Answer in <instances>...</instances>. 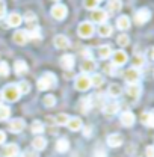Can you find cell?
<instances>
[{
	"label": "cell",
	"mask_w": 154,
	"mask_h": 157,
	"mask_svg": "<svg viewBox=\"0 0 154 157\" xmlns=\"http://www.w3.org/2000/svg\"><path fill=\"white\" fill-rule=\"evenodd\" d=\"M95 60L91 58H86L83 62H82V65H80V70L83 71V73H94V70H95Z\"/></svg>",
	"instance_id": "obj_16"
},
{
	"label": "cell",
	"mask_w": 154,
	"mask_h": 157,
	"mask_svg": "<svg viewBox=\"0 0 154 157\" xmlns=\"http://www.w3.org/2000/svg\"><path fill=\"white\" fill-rule=\"evenodd\" d=\"M148 59H150V60L153 59V50H151V48L148 50Z\"/></svg>",
	"instance_id": "obj_50"
},
{
	"label": "cell",
	"mask_w": 154,
	"mask_h": 157,
	"mask_svg": "<svg viewBox=\"0 0 154 157\" xmlns=\"http://www.w3.org/2000/svg\"><path fill=\"white\" fill-rule=\"evenodd\" d=\"M2 98L9 101V103H15L17 100L20 98V92L17 89L15 85H8L3 91H2Z\"/></svg>",
	"instance_id": "obj_2"
},
{
	"label": "cell",
	"mask_w": 154,
	"mask_h": 157,
	"mask_svg": "<svg viewBox=\"0 0 154 157\" xmlns=\"http://www.w3.org/2000/svg\"><path fill=\"white\" fill-rule=\"evenodd\" d=\"M94 156L95 157H107V154H106V151H103L101 148H97L95 153H94Z\"/></svg>",
	"instance_id": "obj_46"
},
{
	"label": "cell",
	"mask_w": 154,
	"mask_h": 157,
	"mask_svg": "<svg viewBox=\"0 0 154 157\" xmlns=\"http://www.w3.org/2000/svg\"><path fill=\"white\" fill-rule=\"evenodd\" d=\"M68 148H70V142H68L65 137L59 139L58 142H56V151H58V153H67Z\"/></svg>",
	"instance_id": "obj_29"
},
{
	"label": "cell",
	"mask_w": 154,
	"mask_h": 157,
	"mask_svg": "<svg viewBox=\"0 0 154 157\" xmlns=\"http://www.w3.org/2000/svg\"><path fill=\"white\" fill-rule=\"evenodd\" d=\"M12 39L17 45H24L29 38H27V30H15L14 35H12Z\"/></svg>",
	"instance_id": "obj_12"
},
{
	"label": "cell",
	"mask_w": 154,
	"mask_h": 157,
	"mask_svg": "<svg viewBox=\"0 0 154 157\" xmlns=\"http://www.w3.org/2000/svg\"><path fill=\"white\" fill-rule=\"evenodd\" d=\"M55 2H59V0H55Z\"/></svg>",
	"instance_id": "obj_52"
},
{
	"label": "cell",
	"mask_w": 154,
	"mask_h": 157,
	"mask_svg": "<svg viewBox=\"0 0 154 157\" xmlns=\"http://www.w3.org/2000/svg\"><path fill=\"white\" fill-rule=\"evenodd\" d=\"M127 60H129V56H127L125 52H122V50L112 52V63H114L115 67H122Z\"/></svg>",
	"instance_id": "obj_6"
},
{
	"label": "cell",
	"mask_w": 154,
	"mask_h": 157,
	"mask_svg": "<svg viewBox=\"0 0 154 157\" xmlns=\"http://www.w3.org/2000/svg\"><path fill=\"white\" fill-rule=\"evenodd\" d=\"M130 18L127 17V15H119L118 20H116V27L119 29V30H127L129 27H130Z\"/></svg>",
	"instance_id": "obj_23"
},
{
	"label": "cell",
	"mask_w": 154,
	"mask_h": 157,
	"mask_svg": "<svg viewBox=\"0 0 154 157\" xmlns=\"http://www.w3.org/2000/svg\"><path fill=\"white\" fill-rule=\"evenodd\" d=\"M15 86H17V89H18L20 95H23V94H27V92L30 91V85H29L27 82H20V83H17Z\"/></svg>",
	"instance_id": "obj_35"
},
{
	"label": "cell",
	"mask_w": 154,
	"mask_h": 157,
	"mask_svg": "<svg viewBox=\"0 0 154 157\" xmlns=\"http://www.w3.org/2000/svg\"><path fill=\"white\" fill-rule=\"evenodd\" d=\"M141 119H142V122H144L147 127H153V125H154V115H153V112H142Z\"/></svg>",
	"instance_id": "obj_28"
},
{
	"label": "cell",
	"mask_w": 154,
	"mask_h": 157,
	"mask_svg": "<svg viewBox=\"0 0 154 157\" xmlns=\"http://www.w3.org/2000/svg\"><path fill=\"white\" fill-rule=\"evenodd\" d=\"M107 94L110 95V97H119L121 94H122V88L118 85V83H112V85H109V89H107Z\"/></svg>",
	"instance_id": "obj_27"
},
{
	"label": "cell",
	"mask_w": 154,
	"mask_h": 157,
	"mask_svg": "<svg viewBox=\"0 0 154 157\" xmlns=\"http://www.w3.org/2000/svg\"><path fill=\"white\" fill-rule=\"evenodd\" d=\"M50 14H52V17L55 20H64L67 17V14H68V9H67V6L65 5H62V3H56L53 8H52V11H50Z\"/></svg>",
	"instance_id": "obj_5"
},
{
	"label": "cell",
	"mask_w": 154,
	"mask_h": 157,
	"mask_svg": "<svg viewBox=\"0 0 154 157\" xmlns=\"http://www.w3.org/2000/svg\"><path fill=\"white\" fill-rule=\"evenodd\" d=\"M85 136H91V127H86L85 128Z\"/></svg>",
	"instance_id": "obj_49"
},
{
	"label": "cell",
	"mask_w": 154,
	"mask_h": 157,
	"mask_svg": "<svg viewBox=\"0 0 154 157\" xmlns=\"http://www.w3.org/2000/svg\"><path fill=\"white\" fill-rule=\"evenodd\" d=\"M21 157H38V153L32 148V150H26L21 153Z\"/></svg>",
	"instance_id": "obj_44"
},
{
	"label": "cell",
	"mask_w": 154,
	"mask_h": 157,
	"mask_svg": "<svg viewBox=\"0 0 154 157\" xmlns=\"http://www.w3.org/2000/svg\"><path fill=\"white\" fill-rule=\"evenodd\" d=\"M14 70H15V73L17 74H26L27 73V70H29V67H27V63L24 62V60H15V63H14Z\"/></svg>",
	"instance_id": "obj_25"
},
{
	"label": "cell",
	"mask_w": 154,
	"mask_h": 157,
	"mask_svg": "<svg viewBox=\"0 0 154 157\" xmlns=\"http://www.w3.org/2000/svg\"><path fill=\"white\" fill-rule=\"evenodd\" d=\"M18 153H20V150H18V145L17 144H8L3 148V156L5 157H17Z\"/></svg>",
	"instance_id": "obj_14"
},
{
	"label": "cell",
	"mask_w": 154,
	"mask_h": 157,
	"mask_svg": "<svg viewBox=\"0 0 154 157\" xmlns=\"http://www.w3.org/2000/svg\"><path fill=\"white\" fill-rule=\"evenodd\" d=\"M107 145L112 147V148H116V147H121L122 145V136L118 135V133H112L107 136Z\"/></svg>",
	"instance_id": "obj_20"
},
{
	"label": "cell",
	"mask_w": 154,
	"mask_h": 157,
	"mask_svg": "<svg viewBox=\"0 0 154 157\" xmlns=\"http://www.w3.org/2000/svg\"><path fill=\"white\" fill-rule=\"evenodd\" d=\"M2 100H3V98H2V92H0V101H2Z\"/></svg>",
	"instance_id": "obj_51"
},
{
	"label": "cell",
	"mask_w": 154,
	"mask_h": 157,
	"mask_svg": "<svg viewBox=\"0 0 154 157\" xmlns=\"http://www.w3.org/2000/svg\"><path fill=\"white\" fill-rule=\"evenodd\" d=\"M98 56L101 59H107L112 56V48H110V45H101L100 48H98Z\"/></svg>",
	"instance_id": "obj_31"
},
{
	"label": "cell",
	"mask_w": 154,
	"mask_h": 157,
	"mask_svg": "<svg viewBox=\"0 0 154 157\" xmlns=\"http://www.w3.org/2000/svg\"><path fill=\"white\" fill-rule=\"evenodd\" d=\"M74 86H76L77 91H82V92L88 91V89L92 86V85H91V80H89V76H88V74H80V76H77L76 82H74Z\"/></svg>",
	"instance_id": "obj_4"
},
{
	"label": "cell",
	"mask_w": 154,
	"mask_h": 157,
	"mask_svg": "<svg viewBox=\"0 0 154 157\" xmlns=\"http://www.w3.org/2000/svg\"><path fill=\"white\" fill-rule=\"evenodd\" d=\"M98 2H101V0H98Z\"/></svg>",
	"instance_id": "obj_53"
},
{
	"label": "cell",
	"mask_w": 154,
	"mask_h": 157,
	"mask_svg": "<svg viewBox=\"0 0 154 157\" xmlns=\"http://www.w3.org/2000/svg\"><path fill=\"white\" fill-rule=\"evenodd\" d=\"M56 82H58V77H56L53 73H45V74L38 80V83H37V85H38L39 91H47V89L55 88Z\"/></svg>",
	"instance_id": "obj_1"
},
{
	"label": "cell",
	"mask_w": 154,
	"mask_h": 157,
	"mask_svg": "<svg viewBox=\"0 0 154 157\" xmlns=\"http://www.w3.org/2000/svg\"><path fill=\"white\" fill-rule=\"evenodd\" d=\"M119 121H121V124H122L124 127H132V125L135 124V121H136L135 113H133V112H130V110H125V112H122V113H121Z\"/></svg>",
	"instance_id": "obj_10"
},
{
	"label": "cell",
	"mask_w": 154,
	"mask_h": 157,
	"mask_svg": "<svg viewBox=\"0 0 154 157\" xmlns=\"http://www.w3.org/2000/svg\"><path fill=\"white\" fill-rule=\"evenodd\" d=\"M77 107H79V110L82 112V113H88L89 112V109L92 107V104H91V98L89 97H83L79 100V103H77Z\"/></svg>",
	"instance_id": "obj_17"
},
{
	"label": "cell",
	"mask_w": 154,
	"mask_h": 157,
	"mask_svg": "<svg viewBox=\"0 0 154 157\" xmlns=\"http://www.w3.org/2000/svg\"><path fill=\"white\" fill-rule=\"evenodd\" d=\"M98 3H100L98 0H83V6H85L86 9H91V11L97 9Z\"/></svg>",
	"instance_id": "obj_41"
},
{
	"label": "cell",
	"mask_w": 154,
	"mask_h": 157,
	"mask_svg": "<svg viewBox=\"0 0 154 157\" xmlns=\"http://www.w3.org/2000/svg\"><path fill=\"white\" fill-rule=\"evenodd\" d=\"M145 153H147V157H154V148H153V145H148V147H147V150H145Z\"/></svg>",
	"instance_id": "obj_47"
},
{
	"label": "cell",
	"mask_w": 154,
	"mask_h": 157,
	"mask_svg": "<svg viewBox=\"0 0 154 157\" xmlns=\"http://www.w3.org/2000/svg\"><path fill=\"white\" fill-rule=\"evenodd\" d=\"M9 117H11V109L8 106L0 104V121H5V119H8Z\"/></svg>",
	"instance_id": "obj_37"
},
{
	"label": "cell",
	"mask_w": 154,
	"mask_h": 157,
	"mask_svg": "<svg viewBox=\"0 0 154 157\" xmlns=\"http://www.w3.org/2000/svg\"><path fill=\"white\" fill-rule=\"evenodd\" d=\"M24 127H26V122L21 118H15L9 122V132L12 133H20L21 130H24Z\"/></svg>",
	"instance_id": "obj_11"
},
{
	"label": "cell",
	"mask_w": 154,
	"mask_h": 157,
	"mask_svg": "<svg viewBox=\"0 0 154 157\" xmlns=\"http://www.w3.org/2000/svg\"><path fill=\"white\" fill-rule=\"evenodd\" d=\"M42 103H44L45 107H53L56 104V97L55 95H45L42 98Z\"/></svg>",
	"instance_id": "obj_40"
},
{
	"label": "cell",
	"mask_w": 154,
	"mask_h": 157,
	"mask_svg": "<svg viewBox=\"0 0 154 157\" xmlns=\"http://www.w3.org/2000/svg\"><path fill=\"white\" fill-rule=\"evenodd\" d=\"M9 74V67H8V63L6 62H0V76L2 77H5V76H8Z\"/></svg>",
	"instance_id": "obj_43"
},
{
	"label": "cell",
	"mask_w": 154,
	"mask_h": 157,
	"mask_svg": "<svg viewBox=\"0 0 154 157\" xmlns=\"http://www.w3.org/2000/svg\"><path fill=\"white\" fill-rule=\"evenodd\" d=\"M94 32H95V27H94V24L91 21H83V23L79 24V29H77L79 36H82V38H91L94 35Z\"/></svg>",
	"instance_id": "obj_3"
},
{
	"label": "cell",
	"mask_w": 154,
	"mask_h": 157,
	"mask_svg": "<svg viewBox=\"0 0 154 157\" xmlns=\"http://www.w3.org/2000/svg\"><path fill=\"white\" fill-rule=\"evenodd\" d=\"M141 78V73L136 68H129L124 71V80L130 85V83H137V80Z\"/></svg>",
	"instance_id": "obj_7"
},
{
	"label": "cell",
	"mask_w": 154,
	"mask_h": 157,
	"mask_svg": "<svg viewBox=\"0 0 154 157\" xmlns=\"http://www.w3.org/2000/svg\"><path fill=\"white\" fill-rule=\"evenodd\" d=\"M132 63H133V68L139 70V68H142V67L145 65V58H144L142 55H135V56L132 58Z\"/></svg>",
	"instance_id": "obj_32"
},
{
	"label": "cell",
	"mask_w": 154,
	"mask_h": 157,
	"mask_svg": "<svg viewBox=\"0 0 154 157\" xmlns=\"http://www.w3.org/2000/svg\"><path fill=\"white\" fill-rule=\"evenodd\" d=\"M150 18H151V12H150L147 8H142V9L136 11L135 21L137 23V24H144V23H147Z\"/></svg>",
	"instance_id": "obj_9"
},
{
	"label": "cell",
	"mask_w": 154,
	"mask_h": 157,
	"mask_svg": "<svg viewBox=\"0 0 154 157\" xmlns=\"http://www.w3.org/2000/svg\"><path fill=\"white\" fill-rule=\"evenodd\" d=\"M116 42H118V45H121V47H127V45L130 44V38H129V35L121 33V35H118Z\"/></svg>",
	"instance_id": "obj_36"
},
{
	"label": "cell",
	"mask_w": 154,
	"mask_h": 157,
	"mask_svg": "<svg viewBox=\"0 0 154 157\" xmlns=\"http://www.w3.org/2000/svg\"><path fill=\"white\" fill-rule=\"evenodd\" d=\"M53 44H55L56 48L64 50V48H68L70 47V39L67 38L65 35H58V36H55V39H53Z\"/></svg>",
	"instance_id": "obj_13"
},
{
	"label": "cell",
	"mask_w": 154,
	"mask_h": 157,
	"mask_svg": "<svg viewBox=\"0 0 154 157\" xmlns=\"http://www.w3.org/2000/svg\"><path fill=\"white\" fill-rule=\"evenodd\" d=\"M122 8V2L121 0H110L107 5V11L109 12H119Z\"/></svg>",
	"instance_id": "obj_30"
},
{
	"label": "cell",
	"mask_w": 154,
	"mask_h": 157,
	"mask_svg": "<svg viewBox=\"0 0 154 157\" xmlns=\"http://www.w3.org/2000/svg\"><path fill=\"white\" fill-rule=\"evenodd\" d=\"M125 92H127V95L132 98H137L141 95V92H142V88L137 85V83H130L129 86H127V89H125Z\"/></svg>",
	"instance_id": "obj_19"
},
{
	"label": "cell",
	"mask_w": 154,
	"mask_h": 157,
	"mask_svg": "<svg viewBox=\"0 0 154 157\" xmlns=\"http://www.w3.org/2000/svg\"><path fill=\"white\" fill-rule=\"evenodd\" d=\"M26 23H27V26H29V29H33V27H37V15H33L32 12H29L27 15H26Z\"/></svg>",
	"instance_id": "obj_39"
},
{
	"label": "cell",
	"mask_w": 154,
	"mask_h": 157,
	"mask_svg": "<svg viewBox=\"0 0 154 157\" xmlns=\"http://www.w3.org/2000/svg\"><path fill=\"white\" fill-rule=\"evenodd\" d=\"M103 71H106L107 74H110V76H115L116 74V67L114 63H104L103 65Z\"/></svg>",
	"instance_id": "obj_42"
},
{
	"label": "cell",
	"mask_w": 154,
	"mask_h": 157,
	"mask_svg": "<svg viewBox=\"0 0 154 157\" xmlns=\"http://www.w3.org/2000/svg\"><path fill=\"white\" fill-rule=\"evenodd\" d=\"M89 80H91V85H94L97 88H100V86L104 83V78H103L101 74H94L92 77H89Z\"/></svg>",
	"instance_id": "obj_38"
},
{
	"label": "cell",
	"mask_w": 154,
	"mask_h": 157,
	"mask_svg": "<svg viewBox=\"0 0 154 157\" xmlns=\"http://www.w3.org/2000/svg\"><path fill=\"white\" fill-rule=\"evenodd\" d=\"M44 124L39 121V119H37V121H33L32 122V133H35V135H39V133H42L44 132Z\"/></svg>",
	"instance_id": "obj_33"
},
{
	"label": "cell",
	"mask_w": 154,
	"mask_h": 157,
	"mask_svg": "<svg viewBox=\"0 0 154 157\" xmlns=\"http://www.w3.org/2000/svg\"><path fill=\"white\" fill-rule=\"evenodd\" d=\"M67 127H68L71 132H79V130L83 127L82 119H80V118H77V117L70 118V119H68V122H67Z\"/></svg>",
	"instance_id": "obj_21"
},
{
	"label": "cell",
	"mask_w": 154,
	"mask_h": 157,
	"mask_svg": "<svg viewBox=\"0 0 154 157\" xmlns=\"http://www.w3.org/2000/svg\"><path fill=\"white\" fill-rule=\"evenodd\" d=\"M68 119H70V117L67 113H59V115L55 117V124L56 125H67Z\"/></svg>",
	"instance_id": "obj_34"
},
{
	"label": "cell",
	"mask_w": 154,
	"mask_h": 157,
	"mask_svg": "<svg viewBox=\"0 0 154 157\" xmlns=\"http://www.w3.org/2000/svg\"><path fill=\"white\" fill-rule=\"evenodd\" d=\"M5 140H6V135H5V132H2V130H0V145H2V144H5Z\"/></svg>",
	"instance_id": "obj_48"
},
{
	"label": "cell",
	"mask_w": 154,
	"mask_h": 157,
	"mask_svg": "<svg viewBox=\"0 0 154 157\" xmlns=\"http://www.w3.org/2000/svg\"><path fill=\"white\" fill-rule=\"evenodd\" d=\"M60 67L67 71H70L74 67V56L73 55H64L60 58Z\"/></svg>",
	"instance_id": "obj_18"
},
{
	"label": "cell",
	"mask_w": 154,
	"mask_h": 157,
	"mask_svg": "<svg viewBox=\"0 0 154 157\" xmlns=\"http://www.w3.org/2000/svg\"><path fill=\"white\" fill-rule=\"evenodd\" d=\"M109 18V15H107V12L104 11V9H94L92 12H91V20L94 21V23H100V24H103V23H106Z\"/></svg>",
	"instance_id": "obj_8"
},
{
	"label": "cell",
	"mask_w": 154,
	"mask_h": 157,
	"mask_svg": "<svg viewBox=\"0 0 154 157\" xmlns=\"http://www.w3.org/2000/svg\"><path fill=\"white\" fill-rule=\"evenodd\" d=\"M112 32H114V29H112V26H110V24L103 23V24H100V27H98V33H100V36H103V38L110 36V35H112Z\"/></svg>",
	"instance_id": "obj_26"
},
{
	"label": "cell",
	"mask_w": 154,
	"mask_h": 157,
	"mask_svg": "<svg viewBox=\"0 0 154 157\" xmlns=\"http://www.w3.org/2000/svg\"><path fill=\"white\" fill-rule=\"evenodd\" d=\"M32 145H33V150H35V151H41V150H44V148L47 147V140H45V137L37 136L33 139Z\"/></svg>",
	"instance_id": "obj_24"
},
{
	"label": "cell",
	"mask_w": 154,
	"mask_h": 157,
	"mask_svg": "<svg viewBox=\"0 0 154 157\" xmlns=\"http://www.w3.org/2000/svg\"><path fill=\"white\" fill-rule=\"evenodd\" d=\"M103 110H104V113H106V115H115V113L119 112V104H118L116 101L106 103V104L103 106Z\"/></svg>",
	"instance_id": "obj_22"
},
{
	"label": "cell",
	"mask_w": 154,
	"mask_h": 157,
	"mask_svg": "<svg viewBox=\"0 0 154 157\" xmlns=\"http://www.w3.org/2000/svg\"><path fill=\"white\" fill-rule=\"evenodd\" d=\"M21 21H23V17L20 14H17V12H11L8 15V18H6L8 26H11V27H18L20 24H21Z\"/></svg>",
	"instance_id": "obj_15"
},
{
	"label": "cell",
	"mask_w": 154,
	"mask_h": 157,
	"mask_svg": "<svg viewBox=\"0 0 154 157\" xmlns=\"http://www.w3.org/2000/svg\"><path fill=\"white\" fill-rule=\"evenodd\" d=\"M5 14H6V5L3 0H0V20L5 17Z\"/></svg>",
	"instance_id": "obj_45"
}]
</instances>
